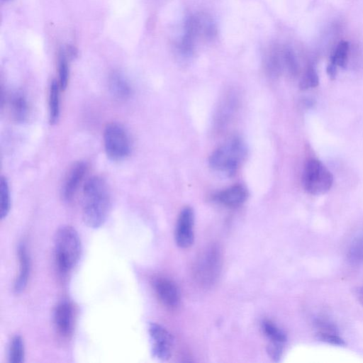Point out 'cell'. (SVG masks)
Masks as SVG:
<instances>
[{
    "label": "cell",
    "mask_w": 363,
    "mask_h": 363,
    "mask_svg": "<svg viewBox=\"0 0 363 363\" xmlns=\"http://www.w3.org/2000/svg\"><path fill=\"white\" fill-rule=\"evenodd\" d=\"M151 353L158 360H168L172 353L173 337L162 325L150 323L148 327Z\"/></svg>",
    "instance_id": "ba28073f"
},
{
    "label": "cell",
    "mask_w": 363,
    "mask_h": 363,
    "mask_svg": "<svg viewBox=\"0 0 363 363\" xmlns=\"http://www.w3.org/2000/svg\"><path fill=\"white\" fill-rule=\"evenodd\" d=\"M315 335L317 338L324 342L344 346L345 342L339 336L337 328L332 321L324 317H318L314 320Z\"/></svg>",
    "instance_id": "5bb4252c"
},
{
    "label": "cell",
    "mask_w": 363,
    "mask_h": 363,
    "mask_svg": "<svg viewBox=\"0 0 363 363\" xmlns=\"http://www.w3.org/2000/svg\"><path fill=\"white\" fill-rule=\"evenodd\" d=\"M55 327L63 337L71 335L74 326V310L72 305L67 300L60 302L54 311Z\"/></svg>",
    "instance_id": "7c38bea8"
},
{
    "label": "cell",
    "mask_w": 363,
    "mask_h": 363,
    "mask_svg": "<svg viewBox=\"0 0 363 363\" xmlns=\"http://www.w3.org/2000/svg\"><path fill=\"white\" fill-rule=\"evenodd\" d=\"M349 52V43L345 40L340 41L333 50L330 62L335 65L345 68L347 65V56Z\"/></svg>",
    "instance_id": "603a6c76"
},
{
    "label": "cell",
    "mask_w": 363,
    "mask_h": 363,
    "mask_svg": "<svg viewBox=\"0 0 363 363\" xmlns=\"http://www.w3.org/2000/svg\"><path fill=\"white\" fill-rule=\"evenodd\" d=\"M245 155L243 141L238 137H233L211 153L209 164L215 171L232 176L238 169Z\"/></svg>",
    "instance_id": "3957f363"
},
{
    "label": "cell",
    "mask_w": 363,
    "mask_h": 363,
    "mask_svg": "<svg viewBox=\"0 0 363 363\" xmlns=\"http://www.w3.org/2000/svg\"><path fill=\"white\" fill-rule=\"evenodd\" d=\"M9 106L13 118L17 122L25 121L29 114V106L25 95L20 91L12 94Z\"/></svg>",
    "instance_id": "2e32d148"
},
{
    "label": "cell",
    "mask_w": 363,
    "mask_h": 363,
    "mask_svg": "<svg viewBox=\"0 0 363 363\" xmlns=\"http://www.w3.org/2000/svg\"><path fill=\"white\" fill-rule=\"evenodd\" d=\"M18 274L13 284V291L16 294L22 293L27 286L30 274V257L24 242L18 247Z\"/></svg>",
    "instance_id": "4fadbf2b"
},
{
    "label": "cell",
    "mask_w": 363,
    "mask_h": 363,
    "mask_svg": "<svg viewBox=\"0 0 363 363\" xmlns=\"http://www.w3.org/2000/svg\"><path fill=\"white\" fill-rule=\"evenodd\" d=\"M86 171L87 165L84 162H77L69 169L61 189V195L65 201L72 199Z\"/></svg>",
    "instance_id": "8fae6325"
},
{
    "label": "cell",
    "mask_w": 363,
    "mask_h": 363,
    "mask_svg": "<svg viewBox=\"0 0 363 363\" xmlns=\"http://www.w3.org/2000/svg\"><path fill=\"white\" fill-rule=\"evenodd\" d=\"M356 296L359 302L363 306V286L357 289Z\"/></svg>",
    "instance_id": "4316f807"
},
{
    "label": "cell",
    "mask_w": 363,
    "mask_h": 363,
    "mask_svg": "<svg viewBox=\"0 0 363 363\" xmlns=\"http://www.w3.org/2000/svg\"><path fill=\"white\" fill-rule=\"evenodd\" d=\"M333 183L330 171L318 159L311 158L305 164L303 172V188L312 195L328 192Z\"/></svg>",
    "instance_id": "5b68a950"
},
{
    "label": "cell",
    "mask_w": 363,
    "mask_h": 363,
    "mask_svg": "<svg viewBox=\"0 0 363 363\" xmlns=\"http://www.w3.org/2000/svg\"><path fill=\"white\" fill-rule=\"evenodd\" d=\"M194 213L189 206L182 209L177 218L175 228V241L181 248L191 247L194 240Z\"/></svg>",
    "instance_id": "9c48e42d"
},
{
    "label": "cell",
    "mask_w": 363,
    "mask_h": 363,
    "mask_svg": "<svg viewBox=\"0 0 363 363\" xmlns=\"http://www.w3.org/2000/svg\"><path fill=\"white\" fill-rule=\"evenodd\" d=\"M111 206V194L106 180L99 176L89 178L83 187L84 223L91 228H100L108 216Z\"/></svg>",
    "instance_id": "6da1fadb"
},
{
    "label": "cell",
    "mask_w": 363,
    "mask_h": 363,
    "mask_svg": "<svg viewBox=\"0 0 363 363\" xmlns=\"http://www.w3.org/2000/svg\"><path fill=\"white\" fill-rule=\"evenodd\" d=\"M74 51L71 49L61 48L57 55L58 79L61 91L66 89L69 77V58L72 56Z\"/></svg>",
    "instance_id": "ac0fdd59"
},
{
    "label": "cell",
    "mask_w": 363,
    "mask_h": 363,
    "mask_svg": "<svg viewBox=\"0 0 363 363\" xmlns=\"http://www.w3.org/2000/svg\"><path fill=\"white\" fill-rule=\"evenodd\" d=\"M349 257L354 262H363V233L352 241L349 248Z\"/></svg>",
    "instance_id": "d4e9b609"
},
{
    "label": "cell",
    "mask_w": 363,
    "mask_h": 363,
    "mask_svg": "<svg viewBox=\"0 0 363 363\" xmlns=\"http://www.w3.org/2000/svg\"><path fill=\"white\" fill-rule=\"evenodd\" d=\"M248 196L246 188L242 184L229 186L214 196V199L229 208H237L247 200Z\"/></svg>",
    "instance_id": "9a60e30c"
},
{
    "label": "cell",
    "mask_w": 363,
    "mask_h": 363,
    "mask_svg": "<svg viewBox=\"0 0 363 363\" xmlns=\"http://www.w3.org/2000/svg\"><path fill=\"white\" fill-rule=\"evenodd\" d=\"M337 67L335 65H333L330 62L328 64L326 71L330 79L335 78L337 74Z\"/></svg>",
    "instance_id": "484cf974"
},
{
    "label": "cell",
    "mask_w": 363,
    "mask_h": 363,
    "mask_svg": "<svg viewBox=\"0 0 363 363\" xmlns=\"http://www.w3.org/2000/svg\"><path fill=\"white\" fill-rule=\"evenodd\" d=\"M154 290L160 301L170 308H177L180 303V292L172 279L160 276L153 279Z\"/></svg>",
    "instance_id": "30bf717a"
},
{
    "label": "cell",
    "mask_w": 363,
    "mask_h": 363,
    "mask_svg": "<svg viewBox=\"0 0 363 363\" xmlns=\"http://www.w3.org/2000/svg\"><path fill=\"white\" fill-rule=\"evenodd\" d=\"M319 84V77L315 69L309 65L305 70L299 82V87L302 90L314 88Z\"/></svg>",
    "instance_id": "cb8c5ba5"
},
{
    "label": "cell",
    "mask_w": 363,
    "mask_h": 363,
    "mask_svg": "<svg viewBox=\"0 0 363 363\" xmlns=\"http://www.w3.org/2000/svg\"><path fill=\"white\" fill-rule=\"evenodd\" d=\"M216 28L212 21L198 15H191L185 21L184 33L179 44L180 52L190 55L194 50L196 40L201 35L213 38Z\"/></svg>",
    "instance_id": "8992f818"
},
{
    "label": "cell",
    "mask_w": 363,
    "mask_h": 363,
    "mask_svg": "<svg viewBox=\"0 0 363 363\" xmlns=\"http://www.w3.org/2000/svg\"><path fill=\"white\" fill-rule=\"evenodd\" d=\"M8 358L10 363H22L24 362V342L20 335H16L12 337L9 345Z\"/></svg>",
    "instance_id": "44dd1931"
},
{
    "label": "cell",
    "mask_w": 363,
    "mask_h": 363,
    "mask_svg": "<svg viewBox=\"0 0 363 363\" xmlns=\"http://www.w3.org/2000/svg\"><path fill=\"white\" fill-rule=\"evenodd\" d=\"M109 89L113 96L120 100L129 97L131 88L125 77L118 72H113L108 79Z\"/></svg>",
    "instance_id": "e0dca14e"
},
{
    "label": "cell",
    "mask_w": 363,
    "mask_h": 363,
    "mask_svg": "<svg viewBox=\"0 0 363 363\" xmlns=\"http://www.w3.org/2000/svg\"><path fill=\"white\" fill-rule=\"evenodd\" d=\"M0 216L1 219H4L11 209V196L8 180L3 176L0 180Z\"/></svg>",
    "instance_id": "7402d4cb"
},
{
    "label": "cell",
    "mask_w": 363,
    "mask_h": 363,
    "mask_svg": "<svg viewBox=\"0 0 363 363\" xmlns=\"http://www.w3.org/2000/svg\"><path fill=\"white\" fill-rule=\"evenodd\" d=\"M221 267V254L216 246H211L203 252L194 266L196 281L204 287L214 284Z\"/></svg>",
    "instance_id": "52a82bcc"
},
{
    "label": "cell",
    "mask_w": 363,
    "mask_h": 363,
    "mask_svg": "<svg viewBox=\"0 0 363 363\" xmlns=\"http://www.w3.org/2000/svg\"><path fill=\"white\" fill-rule=\"evenodd\" d=\"M60 87L57 80L53 79L50 85L48 95V113L50 125L57 123L60 118Z\"/></svg>",
    "instance_id": "d6986e66"
},
{
    "label": "cell",
    "mask_w": 363,
    "mask_h": 363,
    "mask_svg": "<svg viewBox=\"0 0 363 363\" xmlns=\"http://www.w3.org/2000/svg\"><path fill=\"white\" fill-rule=\"evenodd\" d=\"M54 252L56 266L61 274H67L77 264L82 255V242L74 228L63 225L57 230Z\"/></svg>",
    "instance_id": "7a4b0ae2"
},
{
    "label": "cell",
    "mask_w": 363,
    "mask_h": 363,
    "mask_svg": "<svg viewBox=\"0 0 363 363\" xmlns=\"http://www.w3.org/2000/svg\"><path fill=\"white\" fill-rule=\"evenodd\" d=\"M103 137L105 152L108 159L121 161L129 156L132 150L131 141L122 125L115 122L107 124Z\"/></svg>",
    "instance_id": "277c9868"
},
{
    "label": "cell",
    "mask_w": 363,
    "mask_h": 363,
    "mask_svg": "<svg viewBox=\"0 0 363 363\" xmlns=\"http://www.w3.org/2000/svg\"><path fill=\"white\" fill-rule=\"evenodd\" d=\"M262 329L265 335L270 340V343L284 345L286 341L285 333L276 324L269 320H264L262 323Z\"/></svg>",
    "instance_id": "ffe728a7"
}]
</instances>
